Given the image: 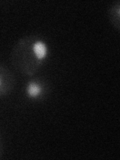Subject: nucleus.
Segmentation results:
<instances>
[{
	"mask_svg": "<svg viewBox=\"0 0 120 160\" xmlns=\"http://www.w3.org/2000/svg\"><path fill=\"white\" fill-rule=\"evenodd\" d=\"M108 18L112 26L119 31L120 30V1H115L110 5L108 9Z\"/></svg>",
	"mask_w": 120,
	"mask_h": 160,
	"instance_id": "4",
	"label": "nucleus"
},
{
	"mask_svg": "<svg viewBox=\"0 0 120 160\" xmlns=\"http://www.w3.org/2000/svg\"><path fill=\"white\" fill-rule=\"evenodd\" d=\"M49 57V45L38 35H27L20 38L10 53L13 67L29 77L39 72Z\"/></svg>",
	"mask_w": 120,
	"mask_h": 160,
	"instance_id": "1",
	"label": "nucleus"
},
{
	"mask_svg": "<svg viewBox=\"0 0 120 160\" xmlns=\"http://www.w3.org/2000/svg\"><path fill=\"white\" fill-rule=\"evenodd\" d=\"M49 86L46 80L40 77H32L25 84L24 95L31 101H38L47 95Z\"/></svg>",
	"mask_w": 120,
	"mask_h": 160,
	"instance_id": "2",
	"label": "nucleus"
},
{
	"mask_svg": "<svg viewBox=\"0 0 120 160\" xmlns=\"http://www.w3.org/2000/svg\"><path fill=\"white\" fill-rule=\"evenodd\" d=\"M2 155V143H1V139H0V157Z\"/></svg>",
	"mask_w": 120,
	"mask_h": 160,
	"instance_id": "5",
	"label": "nucleus"
},
{
	"mask_svg": "<svg viewBox=\"0 0 120 160\" xmlns=\"http://www.w3.org/2000/svg\"><path fill=\"white\" fill-rule=\"evenodd\" d=\"M15 80L13 74L5 66L0 64V97L5 96L12 91Z\"/></svg>",
	"mask_w": 120,
	"mask_h": 160,
	"instance_id": "3",
	"label": "nucleus"
}]
</instances>
